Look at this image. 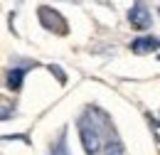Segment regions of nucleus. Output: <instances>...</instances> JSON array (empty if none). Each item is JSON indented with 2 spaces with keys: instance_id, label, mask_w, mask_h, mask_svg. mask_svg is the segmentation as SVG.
<instances>
[{
  "instance_id": "1",
  "label": "nucleus",
  "mask_w": 160,
  "mask_h": 155,
  "mask_svg": "<svg viewBox=\"0 0 160 155\" xmlns=\"http://www.w3.org/2000/svg\"><path fill=\"white\" fill-rule=\"evenodd\" d=\"M79 133H81V143H84L86 155H99L103 143H101L99 131L94 128V123H89V121L84 118V121H81V126H79Z\"/></svg>"
},
{
  "instance_id": "2",
  "label": "nucleus",
  "mask_w": 160,
  "mask_h": 155,
  "mask_svg": "<svg viewBox=\"0 0 160 155\" xmlns=\"http://www.w3.org/2000/svg\"><path fill=\"white\" fill-rule=\"evenodd\" d=\"M128 20L136 30H148L150 27V10L143 5V2H136L131 10H128Z\"/></svg>"
},
{
  "instance_id": "3",
  "label": "nucleus",
  "mask_w": 160,
  "mask_h": 155,
  "mask_svg": "<svg viewBox=\"0 0 160 155\" xmlns=\"http://www.w3.org/2000/svg\"><path fill=\"white\" fill-rule=\"evenodd\" d=\"M40 20H42V25H44V27H52V22H54V25H57L54 30H57L59 35L67 32V22H64V18H62L59 12L49 10V8H42V10H40Z\"/></svg>"
},
{
  "instance_id": "4",
  "label": "nucleus",
  "mask_w": 160,
  "mask_h": 155,
  "mask_svg": "<svg viewBox=\"0 0 160 155\" xmlns=\"http://www.w3.org/2000/svg\"><path fill=\"white\" fill-rule=\"evenodd\" d=\"M160 47V39L158 37H138L131 42V49L136 52V54H150V52H155Z\"/></svg>"
},
{
  "instance_id": "5",
  "label": "nucleus",
  "mask_w": 160,
  "mask_h": 155,
  "mask_svg": "<svg viewBox=\"0 0 160 155\" xmlns=\"http://www.w3.org/2000/svg\"><path fill=\"white\" fill-rule=\"evenodd\" d=\"M25 67H18V69H12L10 74H8V89H12V91H20L22 89V79H25Z\"/></svg>"
},
{
  "instance_id": "6",
  "label": "nucleus",
  "mask_w": 160,
  "mask_h": 155,
  "mask_svg": "<svg viewBox=\"0 0 160 155\" xmlns=\"http://www.w3.org/2000/svg\"><path fill=\"white\" fill-rule=\"evenodd\" d=\"M150 128L155 131V140L160 143V121H155V118H150Z\"/></svg>"
},
{
  "instance_id": "7",
  "label": "nucleus",
  "mask_w": 160,
  "mask_h": 155,
  "mask_svg": "<svg viewBox=\"0 0 160 155\" xmlns=\"http://www.w3.org/2000/svg\"><path fill=\"white\" fill-rule=\"evenodd\" d=\"M49 155H67V150H64V145H62V143H57V145H54V150H52Z\"/></svg>"
}]
</instances>
